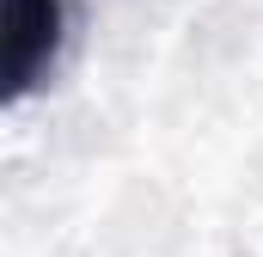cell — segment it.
<instances>
[{
	"mask_svg": "<svg viewBox=\"0 0 263 257\" xmlns=\"http://www.w3.org/2000/svg\"><path fill=\"white\" fill-rule=\"evenodd\" d=\"M6 37H0V80H6V104L31 98L49 67L62 56V25H67V6L62 0H6L0 12Z\"/></svg>",
	"mask_w": 263,
	"mask_h": 257,
	"instance_id": "6da1fadb",
	"label": "cell"
}]
</instances>
